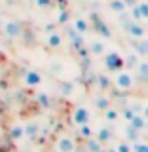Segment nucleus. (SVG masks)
Returning <instances> with one entry per match:
<instances>
[{
    "label": "nucleus",
    "instance_id": "obj_1",
    "mask_svg": "<svg viewBox=\"0 0 148 152\" xmlns=\"http://www.w3.org/2000/svg\"><path fill=\"white\" fill-rule=\"evenodd\" d=\"M55 150L57 152H76V141L66 133H61L55 139Z\"/></svg>",
    "mask_w": 148,
    "mask_h": 152
},
{
    "label": "nucleus",
    "instance_id": "obj_2",
    "mask_svg": "<svg viewBox=\"0 0 148 152\" xmlns=\"http://www.w3.org/2000/svg\"><path fill=\"white\" fill-rule=\"evenodd\" d=\"M70 120L76 127H82V126H87L89 124V110L85 107H76L72 114H70Z\"/></svg>",
    "mask_w": 148,
    "mask_h": 152
},
{
    "label": "nucleus",
    "instance_id": "obj_3",
    "mask_svg": "<svg viewBox=\"0 0 148 152\" xmlns=\"http://www.w3.org/2000/svg\"><path fill=\"white\" fill-rule=\"evenodd\" d=\"M2 28H4V34H6L8 38H17L19 34H21V25H19L17 21H13V19H6Z\"/></svg>",
    "mask_w": 148,
    "mask_h": 152
},
{
    "label": "nucleus",
    "instance_id": "obj_4",
    "mask_svg": "<svg viewBox=\"0 0 148 152\" xmlns=\"http://www.w3.org/2000/svg\"><path fill=\"white\" fill-rule=\"evenodd\" d=\"M9 139L13 142H21L23 139H27L25 124H12V126H9Z\"/></svg>",
    "mask_w": 148,
    "mask_h": 152
},
{
    "label": "nucleus",
    "instance_id": "obj_5",
    "mask_svg": "<svg viewBox=\"0 0 148 152\" xmlns=\"http://www.w3.org/2000/svg\"><path fill=\"white\" fill-rule=\"evenodd\" d=\"M114 84H116L120 89H131L133 88V76L127 74V72H118Z\"/></svg>",
    "mask_w": 148,
    "mask_h": 152
},
{
    "label": "nucleus",
    "instance_id": "obj_6",
    "mask_svg": "<svg viewBox=\"0 0 148 152\" xmlns=\"http://www.w3.org/2000/svg\"><path fill=\"white\" fill-rule=\"evenodd\" d=\"M42 84V76L40 72H36V70H27L25 72V86L28 88H36V86Z\"/></svg>",
    "mask_w": 148,
    "mask_h": 152
},
{
    "label": "nucleus",
    "instance_id": "obj_7",
    "mask_svg": "<svg viewBox=\"0 0 148 152\" xmlns=\"http://www.w3.org/2000/svg\"><path fill=\"white\" fill-rule=\"evenodd\" d=\"M95 139L101 141V142L110 141V139H112V129H110V126H103V127H99V129L95 131Z\"/></svg>",
    "mask_w": 148,
    "mask_h": 152
},
{
    "label": "nucleus",
    "instance_id": "obj_8",
    "mask_svg": "<svg viewBox=\"0 0 148 152\" xmlns=\"http://www.w3.org/2000/svg\"><path fill=\"white\" fill-rule=\"evenodd\" d=\"M38 129H40V126H38V122L31 120L25 124V133H27V139H34L38 135Z\"/></svg>",
    "mask_w": 148,
    "mask_h": 152
},
{
    "label": "nucleus",
    "instance_id": "obj_9",
    "mask_svg": "<svg viewBox=\"0 0 148 152\" xmlns=\"http://www.w3.org/2000/svg\"><path fill=\"white\" fill-rule=\"evenodd\" d=\"M106 66L110 70H118V69H122V59L118 57L116 53H110L106 57Z\"/></svg>",
    "mask_w": 148,
    "mask_h": 152
},
{
    "label": "nucleus",
    "instance_id": "obj_10",
    "mask_svg": "<svg viewBox=\"0 0 148 152\" xmlns=\"http://www.w3.org/2000/svg\"><path fill=\"white\" fill-rule=\"evenodd\" d=\"M46 42H47V46L50 48H59L61 44H63V38H61L59 32H50L46 38Z\"/></svg>",
    "mask_w": 148,
    "mask_h": 152
},
{
    "label": "nucleus",
    "instance_id": "obj_11",
    "mask_svg": "<svg viewBox=\"0 0 148 152\" xmlns=\"http://www.w3.org/2000/svg\"><path fill=\"white\" fill-rule=\"evenodd\" d=\"M129 126H133L135 129L142 131V129H146L148 122H146V118H144V116H139V114H135V118H133V120L129 122Z\"/></svg>",
    "mask_w": 148,
    "mask_h": 152
},
{
    "label": "nucleus",
    "instance_id": "obj_12",
    "mask_svg": "<svg viewBox=\"0 0 148 152\" xmlns=\"http://www.w3.org/2000/svg\"><path fill=\"white\" fill-rule=\"evenodd\" d=\"M118 116H120V114H118L116 108H106V110H104V118H106V120L110 122V124L116 122V120H118Z\"/></svg>",
    "mask_w": 148,
    "mask_h": 152
},
{
    "label": "nucleus",
    "instance_id": "obj_13",
    "mask_svg": "<svg viewBox=\"0 0 148 152\" xmlns=\"http://www.w3.org/2000/svg\"><path fill=\"white\" fill-rule=\"evenodd\" d=\"M118 152H133V145H129V141H120L116 145Z\"/></svg>",
    "mask_w": 148,
    "mask_h": 152
},
{
    "label": "nucleus",
    "instance_id": "obj_14",
    "mask_svg": "<svg viewBox=\"0 0 148 152\" xmlns=\"http://www.w3.org/2000/svg\"><path fill=\"white\" fill-rule=\"evenodd\" d=\"M95 107H97L99 110H106V108H110V103H108L106 97H99L97 101H95Z\"/></svg>",
    "mask_w": 148,
    "mask_h": 152
},
{
    "label": "nucleus",
    "instance_id": "obj_15",
    "mask_svg": "<svg viewBox=\"0 0 148 152\" xmlns=\"http://www.w3.org/2000/svg\"><path fill=\"white\" fill-rule=\"evenodd\" d=\"M133 152H148V142H142V141L133 142Z\"/></svg>",
    "mask_w": 148,
    "mask_h": 152
},
{
    "label": "nucleus",
    "instance_id": "obj_16",
    "mask_svg": "<svg viewBox=\"0 0 148 152\" xmlns=\"http://www.w3.org/2000/svg\"><path fill=\"white\" fill-rule=\"evenodd\" d=\"M74 27H76V31H80V32H85V31H87V23H85L84 19H76V21H74Z\"/></svg>",
    "mask_w": 148,
    "mask_h": 152
},
{
    "label": "nucleus",
    "instance_id": "obj_17",
    "mask_svg": "<svg viewBox=\"0 0 148 152\" xmlns=\"http://www.w3.org/2000/svg\"><path fill=\"white\" fill-rule=\"evenodd\" d=\"M80 133H82L85 139H91V129H89L87 126H82V127H80Z\"/></svg>",
    "mask_w": 148,
    "mask_h": 152
},
{
    "label": "nucleus",
    "instance_id": "obj_18",
    "mask_svg": "<svg viewBox=\"0 0 148 152\" xmlns=\"http://www.w3.org/2000/svg\"><path fill=\"white\" fill-rule=\"evenodd\" d=\"M38 101L44 104V107H47V104H50V97H47L46 93H40V95H38Z\"/></svg>",
    "mask_w": 148,
    "mask_h": 152
},
{
    "label": "nucleus",
    "instance_id": "obj_19",
    "mask_svg": "<svg viewBox=\"0 0 148 152\" xmlns=\"http://www.w3.org/2000/svg\"><path fill=\"white\" fill-rule=\"evenodd\" d=\"M91 48H93V51H95V53H101V51H103V46H101V44H93Z\"/></svg>",
    "mask_w": 148,
    "mask_h": 152
},
{
    "label": "nucleus",
    "instance_id": "obj_20",
    "mask_svg": "<svg viewBox=\"0 0 148 152\" xmlns=\"http://www.w3.org/2000/svg\"><path fill=\"white\" fill-rule=\"evenodd\" d=\"M112 8H114V10H123V6H122L120 0H118V2H112Z\"/></svg>",
    "mask_w": 148,
    "mask_h": 152
},
{
    "label": "nucleus",
    "instance_id": "obj_21",
    "mask_svg": "<svg viewBox=\"0 0 148 152\" xmlns=\"http://www.w3.org/2000/svg\"><path fill=\"white\" fill-rule=\"evenodd\" d=\"M142 116H144L146 120H148V107H144V110H142Z\"/></svg>",
    "mask_w": 148,
    "mask_h": 152
},
{
    "label": "nucleus",
    "instance_id": "obj_22",
    "mask_svg": "<svg viewBox=\"0 0 148 152\" xmlns=\"http://www.w3.org/2000/svg\"><path fill=\"white\" fill-rule=\"evenodd\" d=\"M146 131H148V126H146Z\"/></svg>",
    "mask_w": 148,
    "mask_h": 152
},
{
    "label": "nucleus",
    "instance_id": "obj_23",
    "mask_svg": "<svg viewBox=\"0 0 148 152\" xmlns=\"http://www.w3.org/2000/svg\"><path fill=\"white\" fill-rule=\"evenodd\" d=\"M55 152H57V150H55Z\"/></svg>",
    "mask_w": 148,
    "mask_h": 152
}]
</instances>
